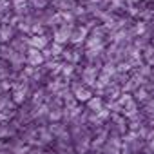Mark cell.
I'll return each mask as SVG.
<instances>
[{
	"label": "cell",
	"instance_id": "obj_1",
	"mask_svg": "<svg viewBox=\"0 0 154 154\" xmlns=\"http://www.w3.org/2000/svg\"><path fill=\"white\" fill-rule=\"evenodd\" d=\"M96 154H122V140L118 134H109V140L103 147L96 149Z\"/></svg>",
	"mask_w": 154,
	"mask_h": 154
},
{
	"label": "cell",
	"instance_id": "obj_2",
	"mask_svg": "<svg viewBox=\"0 0 154 154\" xmlns=\"http://www.w3.org/2000/svg\"><path fill=\"white\" fill-rule=\"evenodd\" d=\"M49 131H51V134H53V138H54L56 141H69V140H71V132H69L67 127L62 125L60 122H53V123L49 125Z\"/></svg>",
	"mask_w": 154,
	"mask_h": 154
},
{
	"label": "cell",
	"instance_id": "obj_3",
	"mask_svg": "<svg viewBox=\"0 0 154 154\" xmlns=\"http://www.w3.org/2000/svg\"><path fill=\"white\" fill-rule=\"evenodd\" d=\"M72 94H74V98L78 100V102H85V103L93 98V91L85 84H82V82L72 84Z\"/></svg>",
	"mask_w": 154,
	"mask_h": 154
},
{
	"label": "cell",
	"instance_id": "obj_4",
	"mask_svg": "<svg viewBox=\"0 0 154 154\" xmlns=\"http://www.w3.org/2000/svg\"><path fill=\"white\" fill-rule=\"evenodd\" d=\"M72 29H74L72 24H63V26H60L58 29H54V42L60 44V45L67 44V42L71 40V33H72Z\"/></svg>",
	"mask_w": 154,
	"mask_h": 154
},
{
	"label": "cell",
	"instance_id": "obj_5",
	"mask_svg": "<svg viewBox=\"0 0 154 154\" xmlns=\"http://www.w3.org/2000/svg\"><path fill=\"white\" fill-rule=\"evenodd\" d=\"M27 94H29L27 82H20V84H15V85H13V98H11V100L15 102V105H20V103L26 102Z\"/></svg>",
	"mask_w": 154,
	"mask_h": 154
},
{
	"label": "cell",
	"instance_id": "obj_6",
	"mask_svg": "<svg viewBox=\"0 0 154 154\" xmlns=\"http://www.w3.org/2000/svg\"><path fill=\"white\" fill-rule=\"evenodd\" d=\"M96 80H98V67L89 65L82 71V84H85L87 87L96 85Z\"/></svg>",
	"mask_w": 154,
	"mask_h": 154
},
{
	"label": "cell",
	"instance_id": "obj_7",
	"mask_svg": "<svg viewBox=\"0 0 154 154\" xmlns=\"http://www.w3.org/2000/svg\"><path fill=\"white\" fill-rule=\"evenodd\" d=\"M44 60H45V56H44V53H42V51H38V49H33V47H29V49H27L26 62H27L29 65H33V67H38V65H40Z\"/></svg>",
	"mask_w": 154,
	"mask_h": 154
},
{
	"label": "cell",
	"instance_id": "obj_8",
	"mask_svg": "<svg viewBox=\"0 0 154 154\" xmlns=\"http://www.w3.org/2000/svg\"><path fill=\"white\" fill-rule=\"evenodd\" d=\"M91 136L89 134H85V136H82V138H78V140H74V150H76V154H87L89 150H91Z\"/></svg>",
	"mask_w": 154,
	"mask_h": 154
},
{
	"label": "cell",
	"instance_id": "obj_9",
	"mask_svg": "<svg viewBox=\"0 0 154 154\" xmlns=\"http://www.w3.org/2000/svg\"><path fill=\"white\" fill-rule=\"evenodd\" d=\"M27 44H29V47L42 51V49H45V47H47L49 38H47L45 35H31V36L27 38Z\"/></svg>",
	"mask_w": 154,
	"mask_h": 154
},
{
	"label": "cell",
	"instance_id": "obj_10",
	"mask_svg": "<svg viewBox=\"0 0 154 154\" xmlns=\"http://www.w3.org/2000/svg\"><path fill=\"white\" fill-rule=\"evenodd\" d=\"M17 123H0V138L2 140H9V138H13L15 134H17Z\"/></svg>",
	"mask_w": 154,
	"mask_h": 154
},
{
	"label": "cell",
	"instance_id": "obj_11",
	"mask_svg": "<svg viewBox=\"0 0 154 154\" xmlns=\"http://www.w3.org/2000/svg\"><path fill=\"white\" fill-rule=\"evenodd\" d=\"M87 40V27H74L72 29V33H71V40L69 42H72V44H82V42H85Z\"/></svg>",
	"mask_w": 154,
	"mask_h": 154
},
{
	"label": "cell",
	"instance_id": "obj_12",
	"mask_svg": "<svg viewBox=\"0 0 154 154\" xmlns=\"http://www.w3.org/2000/svg\"><path fill=\"white\" fill-rule=\"evenodd\" d=\"M54 138L49 131V127H38V147H44L47 143H51Z\"/></svg>",
	"mask_w": 154,
	"mask_h": 154
},
{
	"label": "cell",
	"instance_id": "obj_13",
	"mask_svg": "<svg viewBox=\"0 0 154 154\" xmlns=\"http://www.w3.org/2000/svg\"><path fill=\"white\" fill-rule=\"evenodd\" d=\"M87 107H89L91 112H100V111L105 109V107H103V100H102L100 96H93V98L87 102Z\"/></svg>",
	"mask_w": 154,
	"mask_h": 154
},
{
	"label": "cell",
	"instance_id": "obj_14",
	"mask_svg": "<svg viewBox=\"0 0 154 154\" xmlns=\"http://www.w3.org/2000/svg\"><path fill=\"white\" fill-rule=\"evenodd\" d=\"M15 102L9 96H0V112H13Z\"/></svg>",
	"mask_w": 154,
	"mask_h": 154
},
{
	"label": "cell",
	"instance_id": "obj_15",
	"mask_svg": "<svg viewBox=\"0 0 154 154\" xmlns=\"http://www.w3.org/2000/svg\"><path fill=\"white\" fill-rule=\"evenodd\" d=\"M134 100H136V102H143V103H147V102L150 100V94H149V91H147L145 87H140V89L134 91Z\"/></svg>",
	"mask_w": 154,
	"mask_h": 154
},
{
	"label": "cell",
	"instance_id": "obj_16",
	"mask_svg": "<svg viewBox=\"0 0 154 154\" xmlns=\"http://www.w3.org/2000/svg\"><path fill=\"white\" fill-rule=\"evenodd\" d=\"M11 38H13V27L8 26V24L0 26V40H2V42H8V40H11Z\"/></svg>",
	"mask_w": 154,
	"mask_h": 154
},
{
	"label": "cell",
	"instance_id": "obj_17",
	"mask_svg": "<svg viewBox=\"0 0 154 154\" xmlns=\"http://www.w3.org/2000/svg\"><path fill=\"white\" fill-rule=\"evenodd\" d=\"M62 54H63V58L67 60V63H76V62L80 60L78 51H74V49H67V51H63Z\"/></svg>",
	"mask_w": 154,
	"mask_h": 154
},
{
	"label": "cell",
	"instance_id": "obj_18",
	"mask_svg": "<svg viewBox=\"0 0 154 154\" xmlns=\"http://www.w3.org/2000/svg\"><path fill=\"white\" fill-rule=\"evenodd\" d=\"M54 6H56L60 11H72V9H76V6H74L72 0H58Z\"/></svg>",
	"mask_w": 154,
	"mask_h": 154
},
{
	"label": "cell",
	"instance_id": "obj_19",
	"mask_svg": "<svg viewBox=\"0 0 154 154\" xmlns=\"http://www.w3.org/2000/svg\"><path fill=\"white\" fill-rule=\"evenodd\" d=\"M13 9L18 13V15H22V13H26L27 11V0H13Z\"/></svg>",
	"mask_w": 154,
	"mask_h": 154
},
{
	"label": "cell",
	"instance_id": "obj_20",
	"mask_svg": "<svg viewBox=\"0 0 154 154\" xmlns=\"http://www.w3.org/2000/svg\"><path fill=\"white\" fill-rule=\"evenodd\" d=\"M45 53H47V54H44V56H58L60 53H63V49H62V45H60V44H56V42H54V44H53Z\"/></svg>",
	"mask_w": 154,
	"mask_h": 154
},
{
	"label": "cell",
	"instance_id": "obj_21",
	"mask_svg": "<svg viewBox=\"0 0 154 154\" xmlns=\"http://www.w3.org/2000/svg\"><path fill=\"white\" fill-rule=\"evenodd\" d=\"M44 100H45V91H42V89L33 94V105H42Z\"/></svg>",
	"mask_w": 154,
	"mask_h": 154
},
{
	"label": "cell",
	"instance_id": "obj_22",
	"mask_svg": "<svg viewBox=\"0 0 154 154\" xmlns=\"http://www.w3.org/2000/svg\"><path fill=\"white\" fill-rule=\"evenodd\" d=\"M145 29H147V26H145V22H136L134 24V27H132V35H143L145 33Z\"/></svg>",
	"mask_w": 154,
	"mask_h": 154
},
{
	"label": "cell",
	"instance_id": "obj_23",
	"mask_svg": "<svg viewBox=\"0 0 154 154\" xmlns=\"http://www.w3.org/2000/svg\"><path fill=\"white\" fill-rule=\"evenodd\" d=\"M72 71H74L72 63H62V67H60L62 76H71V74H72Z\"/></svg>",
	"mask_w": 154,
	"mask_h": 154
},
{
	"label": "cell",
	"instance_id": "obj_24",
	"mask_svg": "<svg viewBox=\"0 0 154 154\" xmlns=\"http://www.w3.org/2000/svg\"><path fill=\"white\" fill-rule=\"evenodd\" d=\"M143 58H145L149 63H154V47H147L145 53H143Z\"/></svg>",
	"mask_w": 154,
	"mask_h": 154
},
{
	"label": "cell",
	"instance_id": "obj_25",
	"mask_svg": "<svg viewBox=\"0 0 154 154\" xmlns=\"http://www.w3.org/2000/svg\"><path fill=\"white\" fill-rule=\"evenodd\" d=\"M31 4L35 9H45L47 4H49V0H31Z\"/></svg>",
	"mask_w": 154,
	"mask_h": 154
},
{
	"label": "cell",
	"instance_id": "obj_26",
	"mask_svg": "<svg viewBox=\"0 0 154 154\" xmlns=\"http://www.w3.org/2000/svg\"><path fill=\"white\" fill-rule=\"evenodd\" d=\"M9 9V2L8 0H0V15H4Z\"/></svg>",
	"mask_w": 154,
	"mask_h": 154
},
{
	"label": "cell",
	"instance_id": "obj_27",
	"mask_svg": "<svg viewBox=\"0 0 154 154\" xmlns=\"http://www.w3.org/2000/svg\"><path fill=\"white\" fill-rule=\"evenodd\" d=\"M29 154H49V152L42 150L40 147H33V149H29Z\"/></svg>",
	"mask_w": 154,
	"mask_h": 154
},
{
	"label": "cell",
	"instance_id": "obj_28",
	"mask_svg": "<svg viewBox=\"0 0 154 154\" xmlns=\"http://www.w3.org/2000/svg\"><path fill=\"white\" fill-rule=\"evenodd\" d=\"M131 2H134V4H136V2H140V0H131Z\"/></svg>",
	"mask_w": 154,
	"mask_h": 154
},
{
	"label": "cell",
	"instance_id": "obj_29",
	"mask_svg": "<svg viewBox=\"0 0 154 154\" xmlns=\"http://www.w3.org/2000/svg\"><path fill=\"white\" fill-rule=\"evenodd\" d=\"M0 18H2V15H0Z\"/></svg>",
	"mask_w": 154,
	"mask_h": 154
}]
</instances>
